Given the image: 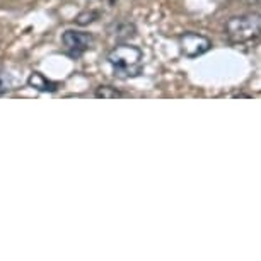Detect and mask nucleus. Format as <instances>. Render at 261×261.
<instances>
[{
    "label": "nucleus",
    "instance_id": "nucleus-7",
    "mask_svg": "<svg viewBox=\"0 0 261 261\" xmlns=\"http://www.w3.org/2000/svg\"><path fill=\"white\" fill-rule=\"evenodd\" d=\"M96 97L97 99H116V97H123V94L111 86H101L96 89Z\"/></svg>",
    "mask_w": 261,
    "mask_h": 261
},
{
    "label": "nucleus",
    "instance_id": "nucleus-1",
    "mask_svg": "<svg viewBox=\"0 0 261 261\" xmlns=\"http://www.w3.org/2000/svg\"><path fill=\"white\" fill-rule=\"evenodd\" d=\"M142 58H144V53L139 46L118 45L110 51L108 62L118 75L125 73L126 77H134L142 72Z\"/></svg>",
    "mask_w": 261,
    "mask_h": 261
},
{
    "label": "nucleus",
    "instance_id": "nucleus-8",
    "mask_svg": "<svg viewBox=\"0 0 261 261\" xmlns=\"http://www.w3.org/2000/svg\"><path fill=\"white\" fill-rule=\"evenodd\" d=\"M97 16L99 14L94 12V11H86V12H81L79 16L75 17V22L79 24V26H89V24H92L97 19Z\"/></svg>",
    "mask_w": 261,
    "mask_h": 261
},
{
    "label": "nucleus",
    "instance_id": "nucleus-6",
    "mask_svg": "<svg viewBox=\"0 0 261 261\" xmlns=\"http://www.w3.org/2000/svg\"><path fill=\"white\" fill-rule=\"evenodd\" d=\"M21 86V79L9 70H0V94H6Z\"/></svg>",
    "mask_w": 261,
    "mask_h": 261
},
{
    "label": "nucleus",
    "instance_id": "nucleus-5",
    "mask_svg": "<svg viewBox=\"0 0 261 261\" xmlns=\"http://www.w3.org/2000/svg\"><path fill=\"white\" fill-rule=\"evenodd\" d=\"M28 84L36 91H41V92H55L58 89V84L57 82H51L39 72H33L31 75L28 79Z\"/></svg>",
    "mask_w": 261,
    "mask_h": 261
},
{
    "label": "nucleus",
    "instance_id": "nucleus-4",
    "mask_svg": "<svg viewBox=\"0 0 261 261\" xmlns=\"http://www.w3.org/2000/svg\"><path fill=\"white\" fill-rule=\"evenodd\" d=\"M63 45L70 55L79 57L82 55L84 51H87L92 45V36L89 33H84V31H73V29H68V31L63 33L62 36Z\"/></svg>",
    "mask_w": 261,
    "mask_h": 261
},
{
    "label": "nucleus",
    "instance_id": "nucleus-9",
    "mask_svg": "<svg viewBox=\"0 0 261 261\" xmlns=\"http://www.w3.org/2000/svg\"><path fill=\"white\" fill-rule=\"evenodd\" d=\"M258 4H259V6H261V0H258Z\"/></svg>",
    "mask_w": 261,
    "mask_h": 261
},
{
    "label": "nucleus",
    "instance_id": "nucleus-2",
    "mask_svg": "<svg viewBox=\"0 0 261 261\" xmlns=\"http://www.w3.org/2000/svg\"><path fill=\"white\" fill-rule=\"evenodd\" d=\"M227 36L234 43H246L261 36V16L258 14H244V16L230 17L225 24Z\"/></svg>",
    "mask_w": 261,
    "mask_h": 261
},
{
    "label": "nucleus",
    "instance_id": "nucleus-3",
    "mask_svg": "<svg viewBox=\"0 0 261 261\" xmlns=\"http://www.w3.org/2000/svg\"><path fill=\"white\" fill-rule=\"evenodd\" d=\"M179 46H181V53L188 58H196L205 55L206 51L212 48V41L203 34L198 33H185L183 36L179 38Z\"/></svg>",
    "mask_w": 261,
    "mask_h": 261
}]
</instances>
